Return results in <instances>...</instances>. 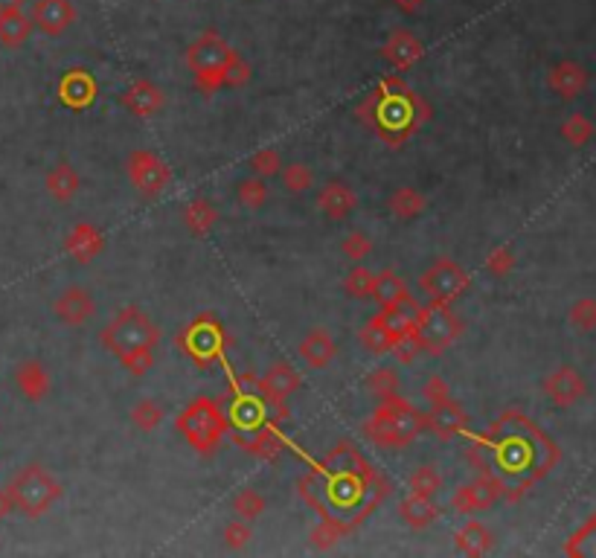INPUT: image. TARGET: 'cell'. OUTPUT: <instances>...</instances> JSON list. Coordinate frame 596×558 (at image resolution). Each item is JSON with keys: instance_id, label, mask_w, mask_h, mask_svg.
<instances>
[{"instance_id": "6da1fadb", "label": "cell", "mask_w": 596, "mask_h": 558, "mask_svg": "<svg viewBox=\"0 0 596 558\" xmlns=\"http://www.w3.org/2000/svg\"><path fill=\"white\" fill-rule=\"evenodd\" d=\"M498 434L500 436L491 445L495 480L500 491L509 489L512 498H518L527 486H533L538 477L553 469V462L559 460V451L521 413H507L498 422Z\"/></svg>"}, {"instance_id": "7a4b0ae2", "label": "cell", "mask_w": 596, "mask_h": 558, "mask_svg": "<svg viewBox=\"0 0 596 558\" xmlns=\"http://www.w3.org/2000/svg\"><path fill=\"white\" fill-rule=\"evenodd\" d=\"M99 341L132 375H146L154 363V349L160 343V329L142 308L125 306L102 329Z\"/></svg>"}, {"instance_id": "3957f363", "label": "cell", "mask_w": 596, "mask_h": 558, "mask_svg": "<svg viewBox=\"0 0 596 558\" xmlns=\"http://www.w3.org/2000/svg\"><path fill=\"white\" fill-rule=\"evenodd\" d=\"M425 427H427L425 413L408 405L401 396H393L379 401V407H375V413L364 425V434L379 448H405Z\"/></svg>"}, {"instance_id": "277c9868", "label": "cell", "mask_w": 596, "mask_h": 558, "mask_svg": "<svg viewBox=\"0 0 596 558\" xmlns=\"http://www.w3.org/2000/svg\"><path fill=\"white\" fill-rule=\"evenodd\" d=\"M233 56V47L225 41L215 30H206L198 35L187 50V64L196 73V85L204 94H215L218 87H225V64Z\"/></svg>"}, {"instance_id": "5b68a950", "label": "cell", "mask_w": 596, "mask_h": 558, "mask_svg": "<svg viewBox=\"0 0 596 558\" xmlns=\"http://www.w3.org/2000/svg\"><path fill=\"white\" fill-rule=\"evenodd\" d=\"M12 500H15V509L27 517H41L50 506L61 498V483L56 474H50L44 465H27L15 480H12Z\"/></svg>"}, {"instance_id": "8992f818", "label": "cell", "mask_w": 596, "mask_h": 558, "mask_svg": "<svg viewBox=\"0 0 596 558\" xmlns=\"http://www.w3.org/2000/svg\"><path fill=\"white\" fill-rule=\"evenodd\" d=\"M225 431H227V419L210 398L192 401L178 416V434H184L187 443L201 453H213L218 443H222Z\"/></svg>"}, {"instance_id": "52a82bcc", "label": "cell", "mask_w": 596, "mask_h": 558, "mask_svg": "<svg viewBox=\"0 0 596 558\" xmlns=\"http://www.w3.org/2000/svg\"><path fill=\"white\" fill-rule=\"evenodd\" d=\"M417 341L422 346V352H445L451 343L460 341L463 334V320L454 315L451 303H434L422 306L417 311Z\"/></svg>"}, {"instance_id": "ba28073f", "label": "cell", "mask_w": 596, "mask_h": 558, "mask_svg": "<svg viewBox=\"0 0 596 558\" xmlns=\"http://www.w3.org/2000/svg\"><path fill=\"white\" fill-rule=\"evenodd\" d=\"M419 288L427 300L434 303H451L457 300L460 294L469 291V274H465V268H460L454 259H436L431 262L419 277Z\"/></svg>"}, {"instance_id": "9c48e42d", "label": "cell", "mask_w": 596, "mask_h": 558, "mask_svg": "<svg viewBox=\"0 0 596 558\" xmlns=\"http://www.w3.org/2000/svg\"><path fill=\"white\" fill-rule=\"evenodd\" d=\"M178 343H184L187 355L198 363V367H213L222 358L225 349V329L213 315L198 317L192 326H187L184 334H178Z\"/></svg>"}, {"instance_id": "30bf717a", "label": "cell", "mask_w": 596, "mask_h": 558, "mask_svg": "<svg viewBox=\"0 0 596 558\" xmlns=\"http://www.w3.org/2000/svg\"><path fill=\"white\" fill-rule=\"evenodd\" d=\"M128 180H132V187L140 192V196L154 198V196H160L166 187H170L172 172H170V166H166V160L160 158V154L137 149V151L128 154Z\"/></svg>"}, {"instance_id": "8fae6325", "label": "cell", "mask_w": 596, "mask_h": 558, "mask_svg": "<svg viewBox=\"0 0 596 558\" xmlns=\"http://www.w3.org/2000/svg\"><path fill=\"white\" fill-rule=\"evenodd\" d=\"M541 390L555 407H573L576 401L588 396V384L582 379V372L576 367H555L547 379L541 381Z\"/></svg>"}, {"instance_id": "7c38bea8", "label": "cell", "mask_w": 596, "mask_h": 558, "mask_svg": "<svg viewBox=\"0 0 596 558\" xmlns=\"http://www.w3.org/2000/svg\"><path fill=\"white\" fill-rule=\"evenodd\" d=\"M300 384H303L300 375H297V370L291 367V363L277 361V363H270L268 372L256 381V390H259V396L265 398V405L282 407L285 398L300 390Z\"/></svg>"}, {"instance_id": "4fadbf2b", "label": "cell", "mask_w": 596, "mask_h": 558, "mask_svg": "<svg viewBox=\"0 0 596 558\" xmlns=\"http://www.w3.org/2000/svg\"><path fill=\"white\" fill-rule=\"evenodd\" d=\"M53 311L64 326L76 329V326H85V323L96 315V300L87 288H82V285H70V288H64L56 297Z\"/></svg>"}, {"instance_id": "5bb4252c", "label": "cell", "mask_w": 596, "mask_h": 558, "mask_svg": "<svg viewBox=\"0 0 596 558\" xmlns=\"http://www.w3.org/2000/svg\"><path fill=\"white\" fill-rule=\"evenodd\" d=\"M76 21L73 0H35L32 4V27L50 38L64 35Z\"/></svg>"}, {"instance_id": "9a60e30c", "label": "cell", "mask_w": 596, "mask_h": 558, "mask_svg": "<svg viewBox=\"0 0 596 558\" xmlns=\"http://www.w3.org/2000/svg\"><path fill=\"white\" fill-rule=\"evenodd\" d=\"M317 210L329 218V222H344L358 210V192L344 184V180H326L317 189Z\"/></svg>"}, {"instance_id": "2e32d148", "label": "cell", "mask_w": 596, "mask_h": 558, "mask_svg": "<svg viewBox=\"0 0 596 558\" xmlns=\"http://www.w3.org/2000/svg\"><path fill=\"white\" fill-rule=\"evenodd\" d=\"M498 495H500V486L495 477H477L474 483L460 486L454 495H451V506H454L460 515H477L489 509V506L498 500Z\"/></svg>"}, {"instance_id": "e0dca14e", "label": "cell", "mask_w": 596, "mask_h": 558, "mask_svg": "<svg viewBox=\"0 0 596 558\" xmlns=\"http://www.w3.org/2000/svg\"><path fill=\"white\" fill-rule=\"evenodd\" d=\"M163 105H166L163 90L154 85V82H149V79L132 82V85L125 87V94H123V108H125L128 114L140 116V120H149V116L160 114Z\"/></svg>"}, {"instance_id": "ac0fdd59", "label": "cell", "mask_w": 596, "mask_h": 558, "mask_svg": "<svg viewBox=\"0 0 596 558\" xmlns=\"http://www.w3.org/2000/svg\"><path fill=\"white\" fill-rule=\"evenodd\" d=\"M381 56H384L387 64H393L396 70H408V68H413V64H419L425 59V44L413 32L396 30L384 41Z\"/></svg>"}, {"instance_id": "d6986e66", "label": "cell", "mask_w": 596, "mask_h": 558, "mask_svg": "<svg viewBox=\"0 0 596 558\" xmlns=\"http://www.w3.org/2000/svg\"><path fill=\"white\" fill-rule=\"evenodd\" d=\"M64 251H68L76 262H94V259L105 251V236H102V230L87 224V222H79L68 236H64Z\"/></svg>"}, {"instance_id": "ffe728a7", "label": "cell", "mask_w": 596, "mask_h": 558, "mask_svg": "<svg viewBox=\"0 0 596 558\" xmlns=\"http://www.w3.org/2000/svg\"><path fill=\"white\" fill-rule=\"evenodd\" d=\"M317 469L329 471V474H353V477H372L375 474L364 453H361L355 445H349V443L335 445L326 457H323V462L317 465Z\"/></svg>"}, {"instance_id": "44dd1931", "label": "cell", "mask_w": 596, "mask_h": 558, "mask_svg": "<svg viewBox=\"0 0 596 558\" xmlns=\"http://www.w3.org/2000/svg\"><path fill=\"white\" fill-rule=\"evenodd\" d=\"M297 352L306 361V367L312 370H326L329 363L338 355V343H335V337L329 334V329H308L303 334L300 346H297Z\"/></svg>"}, {"instance_id": "7402d4cb", "label": "cell", "mask_w": 596, "mask_h": 558, "mask_svg": "<svg viewBox=\"0 0 596 558\" xmlns=\"http://www.w3.org/2000/svg\"><path fill=\"white\" fill-rule=\"evenodd\" d=\"M547 85L559 99L570 102L576 99L582 90L588 87V70L576 61H559L555 68H550L547 73Z\"/></svg>"}, {"instance_id": "603a6c76", "label": "cell", "mask_w": 596, "mask_h": 558, "mask_svg": "<svg viewBox=\"0 0 596 558\" xmlns=\"http://www.w3.org/2000/svg\"><path fill=\"white\" fill-rule=\"evenodd\" d=\"M59 96H61L64 105L73 108V111L90 108V105H94V99H96V82H94V76L85 73V70H70V73L61 79V85H59Z\"/></svg>"}, {"instance_id": "cb8c5ba5", "label": "cell", "mask_w": 596, "mask_h": 558, "mask_svg": "<svg viewBox=\"0 0 596 558\" xmlns=\"http://www.w3.org/2000/svg\"><path fill=\"white\" fill-rule=\"evenodd\" d=\"M427 427H431L434 434H439L443 439H451L465 431V422H469V416L460 410V405L454 398H445L439 401V405H431V413H427Z\"/></svg>"}, {"instance_id": "d4e9b609", "label": "cell", "mask_w": 596, "mask_h": 558, "mask_svg": "<svg viewBox=\"0 0 596 558\" xmlns=\"http://www.w3.org/2000/svg\"><path fill=\"white\" fill-rule=\"evenodd\" d=\"M44 187H47V196L53 198V201L68 204V201H73L76 196H79L82 178H79V172H76V169H73L68 160H61V163H56V166L47 172Z\"/></svg>"}, {"instance_id": "484cf974", "label": "cell", "mask_w": 596, "mask_h": 558, "mask_svg": "<svg viewBox=\"0 0 596 558\" xmlns=\"http://www.w3.org/2000/svg\"><path fill=\"white\" fill-rule=\"evenodd\" d=\"M387 213L399 222H410V218H419L427 210V196L417 187H399L387 196Z\"/></svg>"}, {"instance_id": "4316f807", "label": "cell", "mask_w": 596, "mask_h": 558, "mask_svg": "<svg viewBox=\"0 0 596 558\" xmlns=\"http://www.w3.org/2000/svg\"><path fill=\"white\" fill-rule=\"evenodd\" d=\"M15 384H18V390L23 393V398H30V401H41V398H47V393H50V372H47V367L41 361H23V363H18V370H15Z\"/></svg>"}, {"instance_id": "83f0119b", "label": "cell", "mask_w": 596, "mask_h": 558, "mask_svg": "<svg viewBox=\"0 0 596 558\" xmlns=\"http://www.w3.org/2000/svg\"><path fill=\"white\" fill-rule=\"evenodd\" d=\"M399 515H401V521H405L408 526H413V529H425V526H431L436 517H439V506H436V500L434 498H425V495H410L408 498H401V503H399Z\"/></svg>"}, {"instance_id": "f1b7e54d", "label": "cell", "mask_w": 596, "mask_h": 558, "mask_svg": "<svg viewBox=\"0 0 596 558\" xmlns=\"http://www.w3.org/2000/svg\"><path fill=\"white\" fill-rule=\"evenodd\" d=\"M372 300L384 308L396 303H413V297L408 291V282L401 279L396 270H381V274H375V282H372Z\"/></svg>"}, {"instance_id": "f546056e", "label": "cell", "mask_w": 596, "mask_h": 558, "mask_svg": "<svg viewBox=\"0 0 596 558\" xmlns=\"http://www.w3.org/2000/svg\"><path fill=\"white\" fill-rule=\"evenodd\" d=\"M358 341H361V346H364L370 355H390L396 337H393L390 329H387L384 317L375 315V317H370V320L364 323V326H361Z\"/></svg>"}, {"instance_id": "4dcf8cb0", "label": "cell", "mask_w": 596, "mask_h": 558, "mask_svg": "<svg viewBox=\"0 0 596 558\" xmlns=\"http://www.w3.org/2000/svg\"><path fill=\"white\" fill-rule=\"evenodd\" d=\"M244 451L253 453V457H259V460H277L280 453L285 451V443H282L277 427L268 422V425L253 427L248 443H244Z\"/></svg>"}, {"instance_id": "1f68e13d", "label": "cell", "mask_w": 596, "mask_h": 558, "mask_svg": "<svg viewBox=\"0 0 596 558\" xmlns=\"http://www.w3.org/2000/svg\"><path fill=\"white\" fill-rule=\"evenodd\" d=\"M457 550L463 555H486L491 547H495V535L491 529L481 521H469L460 532H457Z\"/></svg>"}, {"instance_id": "d6a6232c", "label": "cell", "mask_w": 596, "mask_h": 558, "mask_svg": "<svg viewBox=\"0 0 596 558\" xmlns=\"http://www.w3.org/2000/svg\"><path fill=\"white\" fill-rule=\"evenodd\" d=\"M180 222H184V227L192 233V236H206V233H210L218 222V210L206 198H196V201H189L184 206Z\"/></svg>"}, {"instance_id": "836d02e7", "label": "cell", "mask_w": 596, "mask_h": 558, "mask_svg": "<svg viewBox=\"0 0 596 558\" xmlns=\"http://www.w3.org/2000/svg\"><path fill=\"white\" fill-rule=\"evenodd\" d=\"M417 311H419L417 303H396V306H384L379 315L384 317L387 329H390L399 341V337H410L417 332Z\"/></svg>"}, {"instance_id": "e575fe53", "label": "cell", "mask_w": 596, "mask_h": 558, "mask_svg": "<svg viewBox=\"0 0 596 558\" xmlns=\"http://www.w3.org/2000/svg\"><path fill=\"white\" fill-rule=\"evenodd\" d=\"M32 32V18L23 15L21 9L0 12V41L6 47H21Z\"/></svg>"}, {"instance_id": "d590c367", "label": "cell", "mask_w": 596, "mask_h": 558, "mask_svg": "<svg viewBox=\"0 0 596 558\" xmlns=\"http://www.w3.org/2000/svg\"><path fill=\"white\" fill-rule=\"evenodd\" d=\"M268 198H270V189H268L265 178L251 175V178H244L236 184V201H239V206H244V210H251V213L262 210V206L268 204Z\"/></svg>"}, {"instance_id": "8d00e7d4", "label": "cell", "mask_w": 596, "mask_h": 558, "mask_svg": "<svg viewBox=\"0 0 596 558\" xmlns=\"http://www.w3.org/2000/svg\"><path fill=\"white\" fill-rule=\"evenodd\" d=\"M399 387H401V375L393 367H375L367 375V390L379 401L399 396Z\"/></svg>"}, {"instance_id": "74e56055", "label": "cell", "mask_w": 596, "mask_h": 558, "mask_svg": "<svg viewBox=\"0 0 596 558\" xmlns=\"http://www.w3.org/2000/svg\"><path fill=\"white\" fill-rule=\"evenodd\" d=\"M280 178H282V187L285 192H291V196H303L315 187V172L308 163H289L280 169Z\"/></svg>"}, {"instance_id": "f35d334b", "label": "cell", "mask_w": 596, "mask_h": 558, "mask_svg": "<svg viewBox=\"0 0 596 558\" xmlns=\"http://www.w3.org/2000/svg\"><path fill=\"white\" fill-rule=\"evenodd\" d=\"M233 515L236 517H244V521H256V517H262L265 515V509H268V503H265V498L259 495L256 489H242V491H236L233 495Z\"/></svg>"}, {"instance_id": "ab89813d", "label": "cell", "mask_w": 596, "mask_h": 558, "mask_svg": "<svg viewBox=\"0 0 596 558\" xmlns=\"http://www.w3.org/2000/svg\"><path fill=\"white\" fill-rule=\"evenodd\" d=\"M349 532V524L341 517H323V521L312 529V547L315 550H332Z\"/></svg>"}, {"instance_id": "60d3db41", "label": "cell", "mask_w": 596, "mask_h": 558, "mask_svg": "<svg viewBox=\"0 0 596 558\" xmlns=\"http://www.w3.org/2000/svg\"><path fill=\"white\" fill-rule=\"evenodd\" d=\"M132 422H134L137 431H142V434L158 431L160 422H163V407L154 398H149V396L140 398L137 405L132 407Z\"/></svg>"}, {"instance_id": "b9f144b4", "label": "cell", "mask_w": 596, "mask_h": 558, "mask_svg": "<svg viewBox=\"0 0 596 558\" xmlns=\"http://www.w3.org/2000/svg\"><path fill=\"white\" fill-rule=\"evenodd\" d=\"M408 486L413 495L436 498L439 491H443V474H439L434 465H419V469L408 477Z\"/></svg>"}, {"instance_id": "7bdbcfd3", "label": "cell", "mask_w": 596, "mask_h": 558, "mask_svg": "<svg viewBox=\"0 0 596 558\" xmlns=\"http://www.w3.org/2000/svg\"><path fill=\"white\" fill-rule=\"evenodd\" d=\"M372 282H375V274L361 262L344 277V291L349 297H355V300H367V297H372Z\"/></svg>"}, {"instance_id": "ee69618b", "label": "cell", "mask_w": 596, "mask_h": 558, "mask_svg": "<svg viewBox=\"0 0 596 558\" xmlns=\"http://www.w3.org/2000/svg\"><path fill=\"white\" fill-rule=\"evenodd\" d=\"M564 553L567 555H579V558H596V515L576 532L573 538L567 541Z\"/></svg>"}, {"instance_id": "f6af8a7d", "label": "cell", "mask_w": 596, "mask_h": 558, "mask_svg": "<svg viewBox=\"0 0 596 558\" xmlns=\"http://www.w3.org/2000/svg\"><path fill=\"white\" fill-rule=\"evenodd\" d=\"M562 137L576 149L585 146V142L593 137V123L588 120L585 114H570L567 120L562 123Z\"/></svg>"}, {"instance_id": "bcb514c9", "label": "cell", "mask_w": 596, "mask_h": 558, "mask_svg": "<svg viewBox=\"0 0 596 558\" xmlns=\"http://www.w3.org/2000/svg\"><path fill=\"white\" fill-rule=\"evenodd\" d=\"M341 253L349 259V262L361 265L372 253V239L367 236L364 230H349L344 236V242H341Z\"/></svg>"}, {"instance_id": "7dc6e473", "label": "cell", "mask_w": 596, "mask_h": 558, "mask_svg": "<svg viewBox=\"0 0 596 558\" xmlns=\"http://www.w3.org/2000/svg\"><path fill=\"white\" fill-rule=\"evenodd\" d=\"M567 320L576 332H593L596 329V300L593 297H582V300L570 306Z\"/></svg>"}, {"instance_id": "c3c4849f", "label": "cell", "mask_w": 596, "mask_h": 558, "mask_svg": "<svg viewBox=\"0 0 596 558\" xmlns=\"http://www.w3.org/2000/svg\"><path fill=\"white\" fill-rule=\"evenodd\" d=\"M222 541H225V547L227 550H244V547H251V541H253V526H251V521H244V517H236V521H230L227 526H225V532H222Z\"/></svg>"}, {"instance_id": "681fc988", "label": "cell", "mask_w": 596, "mask_h": 558, "mask_svg": "<svg viewBox=\"0 0 596 558\" xmlns=\"http://www.w3.org/2000/svg\"><path fill=\"white\" fill-rule=\"evenodd\" d=\"M282 169V158L277 149H259L253 158H251V172L259 178H277Z\"/></svg>"}, {"instance_id": "f907efd6", "label": "cell", "mask_w": 596, "mask_h": 558, "mask_svg": "<svg viewBox=\"0 0 596 558\" xmlns=\"http://www.w3.org/2000/svg\"><path fill=\"white\" fill-rule=\"evenodd\" d=\"M486 270L491 277H498V279H503L507 274H512V268H515V253L507 248V244H500V248H491L489 251V256H486Z\"/></svg>"}, {"instance_id": "816d5d0a", "label": "cell", "mask_w": 596, "mask_h": 558, "mask_svg": "<svg viewBox=\"0 0 596 558\" xmlns=\"http://www.w3.org/2000/svg\"><path fill=\"white\" fill-rule=\"evenodd\" d=\"M251 61H244L236 50H233V56H230V61L225 64V85L227 87H244L251 82Z\"/></svg>"}, {"instance_id": "f5cc1de1", "label": "cell", "mask_w": 596, "mask_h": 558, "mask_svg": "<svg viewBox=\"0 0 596 558\" xmlns=\"http://www.w3.org/2000/svg\"><path fill=\"white\" fill-rule=\"evenodd\" d=\"M422 396H425L427 405H439V401L451 398V390H448V384L439 379V375H431V379H427L425 387H422Z\"/></svg>"}, {"instance_id": "db71d44e", "label": "cell", "mask_w": 596, "mask_h": 558, "mask_svg": "<svg viewBox=\"0 0 596 558\" xmlns=\"http://www.w3.org/2000/svg\"><path fill=\"white\" fill-rule=\"evenodd\" d=\"M15 512V500H12V491L9 489H0V517H6Z\"/></svg>"}, {"instance_id": "11a10c76", "label": "cell", "mask_w": 596, "mask_h": 558, "mask_svg": "<svg viewBox=\"0 0 596 558\" xmlns=\"http://www.w3.org/2000/svg\"><path fill=\"white\" fill-rule=\"evenodd\" d=\"M393 4L401 9V12H417V9H422L427 0H393Z\"/></svg>"}, {"instance_id": "9f6ffc18", "label": "cell", "mask_w": 596, "mask_h": 558, "mask_svg": "<svg viewBox=\"0 0 596 558\" xmlns=\"http://www.w3.org/2000/svg\"><path fill=\"white\" fill-rule=\"evenodd\" d=\"M27 0H0V12H6V9H21Z\"/></svg>"}]
</instances>
